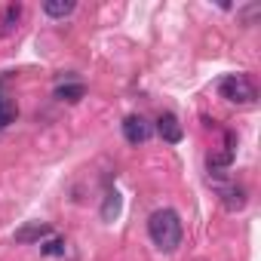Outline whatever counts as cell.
<instances>
[{"mask_svg": "<svg viewBox=\"0 0 261 261\" xmlns=\"http://www.w3.org/2000/svg\"><path fill=\"white\" fill-rule=\"evenodd\" d=\"M46 237H53V227L46 221H31V224L16 230V243H40Z\"/></svg>", "mask_w": 261, "mask_h": 261, "instance_id": "cell-4", "label": "cell"}, {"mask_svg": "<svg viewBox=\"0 0 261 261\" xmlns=\"http://www.w3.org/2000/svg\"><path fill=\"white\" fill-rule=\"evenodd\" d=\"M74 10H77L74 0H46V4H43V13H46L49 19H65V16H71Z\"/></svg>", "mask_w": 261, "mask_h": 261, "instance_id": "cell-8", "label": "cell"}, {"mask_svg": "<svg viewBox=\"0 0 261 261\" xmlns=\"http://www.w3.org/2000/svg\"><path fill=\"white\" fill-rule=\"evenodd\" d=\"M65 249H68V243L62 237H46V243H40V255H46V258H59V255H65Z\"/></svg>", "mask_w": 261, "mask_h": 261, "instance_id": "cell-10", "label": "cell"}, {"mask_svg": "<svg viewBox=\"0 0 261 261\" xmlns=\"http://www.w3.org/2000/svg\"><path fill=\"white\" fill-rule=\"evenodd\" d=\"M151 136H154V129H151V123H148L145 117L133 114V117L123 120V139H126L129 145H145Z\"/></svg>", "mask_w": 261, "mask_h": 261, "instance_id": "cell-3", "label": "cell"}, {"mask_svg": "<svg viewBox=\"0 0 261 261\" xmlns=\"http://www.w3.org/2000/svg\"><path fill=\"white\" fill-rule=\"evenodd\" d=\"M117 212H120V197H117V191H114V194H108V200H105L101 218H105V221H111V218H114Z\"/></svg>", "mask_w": 261, "mask_h": 261, "instance_id": "cell-12", "label": "cell"}, {"mask_svg": "<svg viewBox=\"0 0 261 261\" xmlns=\"http://www.w3.org/2000/svg\"><path fill=\"white\" fill-rule=\"evenodd\" d=\"M218 194H221V200H224V206H227L230 212H237V209H243V206H246V191H243L240 185L218 188Z\"/></svg>", "mask_w": 261, "mask_h": 261, "instance_id": "cell-7", "label": "cell"}, {"mask_svg": "<svg viewBox=\"0 0 261 261\" xmlns=\"http://www.w3.org/2000/svg\"><path fill=\"white\" fill-rule=\"evenodd\" d=\"M218 92H221V98H227V101H233V105H252V101L258 98L255 83H252L246 74H227V77H221Z\"/></svg>", "mask_w": 261, "mask_h": 261, "instance_id": "cell-2", "label": "cell"}, {"mask_svg": "<svg viewBox=\"0 0 261 261\" xmlns=\"http://www.w3.org/2000/svg\"><path fill=\"white\" fill-rule=\"evenodd\" d=\"M19 19H22V4H10L0 16V37H10L19 28Z\"/></svg>", "mask_w": 261, "mask_h": 261, "instance_id": "cell-6", "label": "cell"}, {"mask_svg": "<svg viewBox=\"0 0 261 261\" xmlns=\"http://www.w3.org/2000/svg\"><path fill=\"white\" fill-rule=\"evenodd\" d=\"M181 218L175 209H157L148 218V237L160 252H175L181 246Z\"/></svg>", "mask_w": 261, "mask_h": 261, "instance_id": "cell-1", "label": "cell"}, {"mask_svg": "<svg viewBox=\"0 0 261 261\" xmlns=\"http://www.w3.org/2000/svg\"><path fill=\"white\" fill-rule=\"evenodd\" d=\"M157 133L163 136V142L178 145V142H181V123L175 120V114H160V120H157Z\"/></svg>", "mask_w": 261, "mask_h": 261, "instance_id": "cell-5", "label": "cell"}, {"mask_svg": "<svg viewBox=\"0 0 261 261\" xmlns=\"http://www.w3.org/2000/svg\"><path fill=\"white\" fill-rule=\"evenodd\" d=\"M83 95H86L83 83H62V86H56V98H62V101H80Z\"/></svg>", "mask_w": 261, "mask_h": 261, "instance_id": "cell-9", "label": "cell"}, {"mask_svg": "<svg viewBox=\"0 0 261 261\" xmlns=\"http://www.w3.org/2000/svg\"><path fill=\"white\" fill-rule=\"evenodd\" d=\"M16 114H19L16 101H13V98H7V95H0V129H7V126L16 120Z\"/></svg>", "mask_w": 261, "mask_h": 261, "instance_id": "cell-11", "label": "cell"}]
</instances>
